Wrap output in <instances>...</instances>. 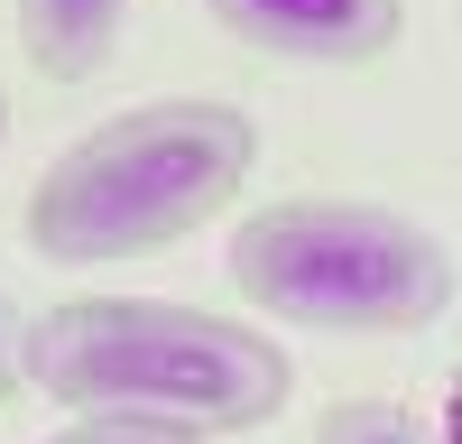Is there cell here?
<instances>
[{
  "mask_svg": "<svg viewBox=\"0 0 462 444\" xmlns=\"http://www.w3.org/2000/svg\"><path fill=\"white\" fill-rule=\"evenodd\" d=\"M19 380L74 407V417L250 435L287 407L296 370L241 315L158 306V296H65L19 333Z\"/></svg>",
  "mask_w": 462,
  "mask_h": 444,
  "instance_id": "obj_1",
  "label": "cell"
},
{
  "mask_svg": "<svg viewBox=\"0 0 462 444\" xmlns=\"http://www.w3.org/2000/svg\"><path fill=\"white\" fill-rule=\"evenodd\" d=\"M250 167H259V130L241 102L167 93V102L111 111L74 148H56L47 176L28 185L19 241L47 269L148 259V250H176L185 232H204L213 213H231Z\"/></svg>",
  "mask_w": 462,
  "mask_h": 444,
  "instance_id": "obj_2",
  "label": "cell"
},
{
  "mask_svg": "<svg viewBox=\"0 0 462 444\" xmlns=\"http://www.w3.org/2000/svg\"><path fill=\"white\" fill-rule=\"evenodd\" d=\"M231 287L278 324L315 333H416L453 306V250L435 222L370 195H278L231 222Z\"/></svg>",
  "mask_w": 462,
  "mask_h": 444,
  "instance_id": "obj_3",
  "label": "cell"
},
{
  "mask_svg": "<svg viewBox=\"0 0 462 444\" xmlns=\"http://www.w3.org/2000/svg\"><path fill=\"white\" fill-rule=\"evenodd\" d=\"M204 10L231 37H250L268 56H305V65H370L407 28V0H204Z\"/></svg>",
  "mask_w": 462,
  "mask_h": 444,
  "instance_id": "obj_4",
  "label": "cell"
},
{
  "mask_svg": "<svg viewBox=\"0 0 462 444\" xmlns=\"http://www.w3.org/2000/svg\"><path fill=\"white\" fill-rule=\"evenodd\" d=\"M130 28V0H19V47L56 84H93Z\"/></svg>",
  "mask_w": 462,
  "mask_h": 444,
  "instance_id": "obj_5",
  "label": "cell"
},
{
  "mask_svg": "<svg viewBox=\"0 0 462 444\" xmlns=\"http://www.w3.org/2000/svg\"><path fill=\"white\" fill-rule=\"evenodd\" d=\"M315 444H444L426 417H407L389 398H333L315 417Z\"/></svg>",
  "mask_w": 462,
  "mask_h": 444,
  "instance_id": "obj_6",
  "label": "cell"
},
{
  "mask_svg": "<svg viewBox=\"0 0 462 444\" xmlns=\"http://www.w3.org/2000/svg\"><path fill=\"white\" fill-rule=\"evenodd\" d=\"M47 444H204V435H176V426H139V417H74Z\"/></svg>",
  "mask_w": 462,
  "mask_h": 444,
  "instance_id": "obj_7",
  "label": "cell"
},
{
  "mask_svg": "<svg viewBox=\"0 0 462 444\" xmlns=\"http://www.w3.org/2000/svg\"><path fill=\"white\" fill-rule=\"evenodd\" d=\"M19 333H28V324L10 315V296H0V398L19 389Z\"/></svg>",
  "mask_w": 462,
  "mask_h": 444,
  "instance_id": "obj_8",
  "label": "cell"
},
{
  "mask_svg": "<svg viewBox=\"0 0 462 444\" xmlns=\"http://www.w3.org/2000/svg\"><path fill=\"white\" fill-rule=\"evenodd\" d=\"M0 139H10V93H0Z\"/></svg>",
  "mask_w": 462,
  "mask_h": 444,
  "instance_id": "obj_9",
  "label": "cell"
}]
</instances>
